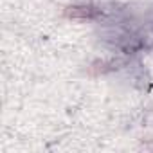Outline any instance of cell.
I'll return each instance as SVG.
<instances>
[{
  "instance_id": "obj_1",
  "label": "cell",
  "mask_w": 153,
  "mask_h": 153,
  "mask_svg": "<svg viewBox=\"0 0 153 153\" xmlns=\"http://www.w3.org/2000/svg\"><path fill=\"white\" fill-rule=\"evenodd\" d=\"M97 11L94 9V7H90V6H83V7H72V11H70V16H81V18H90V16H94Z\"/></svg>"
}]
</instances>
